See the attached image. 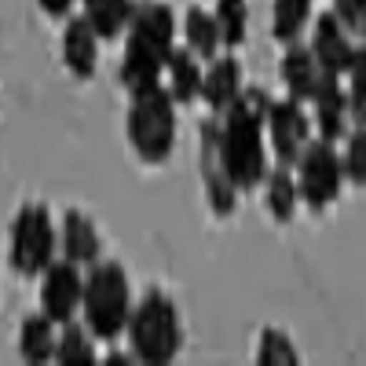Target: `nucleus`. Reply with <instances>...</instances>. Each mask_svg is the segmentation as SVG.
Instances as JSON below:
<instances>
[{
	"label": "nucleus",
	"mask_w": 366,
	"mask_h": 366,
	"mask_svg": "<svg viewBox=\"0 0 366 366\" xmlns=\"http://www.w3.org/2000/svg\"><path fill=\"white\" fill-rule=\"evenodd\" d=\"M271 96L264 88H242L238 99L217 117V147L220 162L238 187V194H249L260 187L267 165V139H264V114Z\"/></svg>",
	"instance_id": "1"
},
{
	"label": "nucleus",
	"mask_w": 366,
	"mask_h": 366,
	"mask_svg": "<svg viewBox=\"0 0 366 366\" xmlns=\"http://www.w3.org/2000/svg\"><path fill=\"white\" fill-rule=\"evenodd\" d=\"M125 51H121V84L125 92H143L162 84L165 59L176 48V15L162 0H136L125 26Z\"/></svg>",
	"instance_id": "2"
},
{
	"label": "nucleus",
	"mask_w": 366,
	"mask_h": 366,
	"mask_svg": "<svg viewBox=\"0 0 366 366\" xmlns=\"http://www.w3.org/2000/svg\"><path fill=\"white\" fill-rule=\"evenodd\" d=\"M132 312V282L125 264L96 260L81 286V322L96 337V345H114L125 333Z\"/></svg>",
	"instance_id": "3"
},
{
	"label": "nucleus",
	"mask_w": 366,
	"mask_h": 366,
	"mask_svg": "<svg viewBox=\"0 0 366 366\" xmlns=\"http://www.w3.org/2000/svg\"><path fill=\"white\" fill-rule=\"evenodd\" d=\"M132 359L143 366H169L179 348H183V322L172 297H165L162 290H147L139 297V304H132L125 333Z\"/></svg>",
	"instance_id": "4"
},
{
	"label": "nucleus",
	"mask_w": 366,
	"mask_h": 366,
	"mask_svg": "<svg viewBox=\"0 0 366 366\" xmlns=\"http://www.w3.org/2000/svg\"><path fill=\"white\" fill-rule=\"evenodd\" d=\"M125 136L143 165H165L176 150V103L165 84L129 92Z\"/></svg>",
	"instance_id": "5"
},
{
	"label": "nucleus",
	"mask_w": 366,
	"mask_h": 366,
	"mask_svg": "<svg viewBox=\"0 0 366 366\" xmlns=\"http://www.w3.org/2000/svg\"><path fill=\"white\" fill-rule=\"evenodd\" d=\"M59 249V231L51 224V212L41 202H26L8 231V260L11 271L22 279H37V274L55 260Z\"/></svg>",
	"instance_id": "6"
},
{
	"label": "nucleus",
	"mask_w": 366,
	"mask_h": 366,
	"mask_svg": "<svg viewBox=\"0 0 366 366\" xmlns=\"http://www.w3.org/2000/svg\"><path fill=\"white\" fill-rule=\"evenodd\" d=\"M293 183H297V198L308 205L315 217L326 212L345 191V172L337 158V143L330 139H308L304 150L293 162Z\"/></svg>",
	"instance_id": "7"
},
{
	"label": "nucleus",
	"mask_w": 366,
	"mask_h": 366,
	"mask_svg": "<svg viewBox=\"0 0 366 366\" xmlns=\"http://www.w3.org/2000/svg\"><path fill=\"white\" fill-rule=\"evenodd\" d=\"M264 139H267V150H271L274 165L293 169L304 143L312 139V117H308V110H304V103H297L290 96L271 99L267 114H264Z\"/></svg>",
	"instance_id": "8"
},
{
	"label": "nucleus",
	"mask_w": 366,
	"mask_h": 366,
	"mask_svg": "<svg viewBox=\"0 0 366 366\" xmlns=\"http://www.w3.org/2000/svg\"><path fill=\"white\" fill-rule=\"evenodd\" d=\"M217 117H205L198 125V176L205 187V202L217 220H231L238 212V187L231 183L224 162H220V147H217Z\"/></svg>",
	"instance_id": "9"
},
{
	"label": "nucleus",
	"mask_w": 366,
	"mask_h": 366,
	"mask_svg": "<svg viewBox=\"0 0 366 366\" xmlns=\"http://www.w3.org/2000/svg\"><path fill=\"white\" fill-rule=\"evenodd\" d=\"M37 279H41V290H37L41 312L55 326L77 319V312H81V286H84L81 267L70 264V260H51Z\"/></svg>",
	"instance_id": "10"
},
{
	"label": "nucleus",
	"mask_w": 366,
	"mask_h": 366,
	"mask_svg": "<svg viewBox=\"0 0 366 366\" xmlns=\"http://www.w3.org/2000/svg\"><path fill=\"white\" fill-rule=\"evenodd\" d=\"M308 51L315 55V63H319L322 74L345 77L348 66L355 63V55L362 51V44L348 34L337 19H333V11H319V15H315V29H312Z\"/></svg>",
	"instance_id": "11"
},
{
	"label": "nucleus",
	"mask_w": 366,
	"mask_h": 366,
	"mask_svg": "<svg viewBox=\"0 0 366 366\" xmlns=\"http://www.w3.org/2000/svg\"><path fill=\"white\" fill-rule=\"evenodd\" d=\"M312 125L319 132V139H330V143H341L355 125L348 117V99H345V81L333 77V74H319L315 88H312Z\"/></svg>",
	"instance_id": "12"
},
{
	"label": "nucleus",
	"mask_w": 366,
	"mask_h": 366,
	"mask_svg": "<svg viewBox=\"0 0 366 366\" xmlns=\"http://www.w3.org/2000/svg\"><path fill=\"white\" fill-rule=\"evenodd\" d=\"M99 34L84 15H66L63 26V66L74 81H92L99 70Z\"/></svg>",
	"instance_id": "13"
},
{
	"label": "nucleus",
	"mask_w": 366,
	"mask_h": 366,
	"mask_svg": "<svg viewBox=\"0 0 366 366\" xmlns=\"http://www.w3.org/2000/svg\"><path fill=\"white\" fill-rule=\"evenodd\" d=\"M59 253L63 260L77 264V267H92L96 260H103V238L96 220L81 209H66L63 227H59Z\"/></svg>",
	"instance_id": "14"
},
{
	"label": "nucleus",
	"mask_w": 366,
	"mask_h": 366,
	"mask_svg": "<svg viewBox=\"0 0 366 366\" xmlns=\"http://www.w3.org/2000/svg\"><path fill=\"white\" fill-rule=\"evenodd\" d=\"M242 88H246V84H242V63L234 55H217V59H209V66L202 70L198 99L212 110V117H220L238 99Z\"/></svg>",
	"instance_id": "15"
},
{
	"label": "nucleus",
	"mask_w": 366,
	"mask_h": 366,
	"mask_svg": "<svg viewBox=\"0 0 366 366\" xmlns=\"http://www.w3.org/2000/svg\"><path fill=\"white\" fill-rule=\"evenodd\" d=\"M162 84L169 88V96H172L176 107L198 103V92H202V59L191 55L187 48H172L169 59H165Z\"/></svg>",
	"instance_id": "16"
},
{
	"label": "nucleus",
	"mask_w": 366,
	"mask_h": 366,
	"mask_svg": "<svg viewBox=\"0 0 366 366\" xmlns=\"http://www.w3.org/2000/svg\"><path fill=\"white\" fill-rule=\"evenodd\" d=\"M319 63H315V55L308 51V44H286L282 59H279V77H282V88H286V96L297 99V103H308L312 96V88L319 81Z\"/></svg>",
	"instance_id": "17"
},
{
	"label": "nucleus",
	"mask_w": 366,
	"mask_h": 366,
	"mask_svg": "<svg viewBox=\"0 0 366 366\" xmlns=\"http://www.w3.org/2000/svg\"><path fill=\"white\" fill-rule=\"evenodd\" d=\"M260 187H264L267 217H271L274 224H290V220L297 217V205H300V198H297V183H293V169H286V165L267 169L264 179H260Z\"/></svg>",
	"instance_id": "18"
},
{
	"label": "nucleus",
	"mask_w": 366,
	"mask_h": 366,
	"mask_svg": "<svg viewBox=\"0 0 366 366\" xmlns=\"http://www.w3.org/2000/svg\"><path fill=\"white\" fill-rule=\"evenodd\" d=\"M55 337H59L55 322H51L44 312L26 315L22 326H19V359L29 362V366L51 362V355H55Z\"/></svg>",
	"instance_id": "19"
},
{
	"label": "nucleus",
	"mask_w": 366,
	"mask_h": 366,
	"mask_svg": "<svg viewBox=\"0 0 366 366\" xmlns=\"http://www.w3.org/2000/svg\"><path fill=\"white\" fill-rule=\"evenodd\" d=\"M183 48L191 55H198L202 63L220 55V34H217V19L212 11H205L202 4H191L183 15Z\"/></svg>",
	"instance_id": "20"
},
{
	"label": "nucleus",
	"mask_w": 366,
	"mask_h": 366,
	"mask_svg": "<svg viewBox=\"0 0 366 366\" xmlns=\"http://www.w3.org/2000/svg\"><path fill=\"white\" fill-rule=\"evenodd\" d=\"M51 362H59V366H96V362H99L96 337L88 333L84 322H77V319L63 322V333L55 337V355H51Z\"/></svg>",
	"instance_id": "21"
},
{
	"label": "nucleus",
	"mask_w": 366,
	"mask_h": 366,
	"mask_svg": "<svg viewBox=\"0 0 366 366\" xmlns=\"http://www.w3.org/2000/svg\"><path fill=\"white\" fill-rule=\"evenodd\" d=\"M136 0H81V15L92 22L99 41H117L132 19Z\"/></svg>",
	"instance_id": "22"
},
{
	"label": "nucleus",
	"mask_w": 366,
	"mask_h": 366,
	"mask_svg": "<svg viewBox=\"0 0 366 366\" xmlns=\"http://www.w3.org/2000/svg\"><path fill=\"white\" fill-rule=\"evenodd\" d=\"M315 11V0H274L271 4V37L282 48L300 41V34L308 29Z\"/></svg>",
	"instance_id": "23"
},
{
	"label": "nucleus",
	"mask_w": 366,
	"mask_h": 366,
	"mask_svg": "<svg viewBox=\"0 0 366 366\" xmlns=\"http://www.w3.org/2000/svg\"><path fill=\"white\" fill-rule=\"evenodd\" d=\"M217 19V34H220V48H242L249 37V0H217L212 8Z\"/></svg>",
	"instance_id": "24"
},
{
	"label": "nucleus",
	"mask_w": 366,
	"mask_h": 366,
	"mask_svg": "<svg viewBox=\"0 0 366 366\" xmlns=\"http://www.w3.org/2000/svg\"><path fill=\"white\" fill-rule=\"evenodd\" d=\"M257 362L260 366H297L300 355H297L286 330L267 326V330H260V337H257Z\"/></svg>",
	"instance_id": "25"
},
{
	"label": "nucleus",
	"mask_w": 366,
	"mask_h": 366,
	"mask_svg": "<svg viewBox=\"0 0 366 366\" xmlns=\"http://www.w3.org/2000/svg\"><path fill=\"white\" fill-rule=\"evenodd\" d=\"M337 158H341L345 183L362 187V179H366V136H362V129H352L345 136V147H337Z\"/></svg>",
	"instance_id": "26"
},
{
	"label": "nucleus",
	"mask_w": 366,
	"mask_h": 366,
	"mask_svg": "<svg viewBox=\"0 0 366 366\" xmlns=\"http://www.w3.org/2000/svg\"><path fill=\"white\" fill-rule=\"evenodd\" d=\"M330 11H333V19H337L352 37H362V26H366V0H333Z\"/></svg>",
	"instance_id": "27"
},
{
	"label": "nucleus",
	"mask_w": 366,
	"mask_h": 366,
	"mask_svg": "<svg viewBox=\"0 0 366 366\" xmlns=\"http://www.w3.org/2000/svg\"><path fill=\"white\" fill-rule=\"evenodd\" d=\"M74 4H77V0H37L41 15H48V19H66L74 11Z\"/></svg>",
	"instance_id": "28"
},
{
	"label": "nucleus",
	"mask_w": 366,
	"mask_h": 366,
	"mask_svg": "<svg viewBox=\"0 0 366 366\" xmlns=\"http://www.w3.org/2000/svg\"><path fill=\"white\" fill-rule=\"evenodd\" d=\"M103 362L110 366V362H136V359H132V352H129V355H125V352H107V355H103Z\"/></svg>",
	"instance_id": "29"
}]
</instances>
